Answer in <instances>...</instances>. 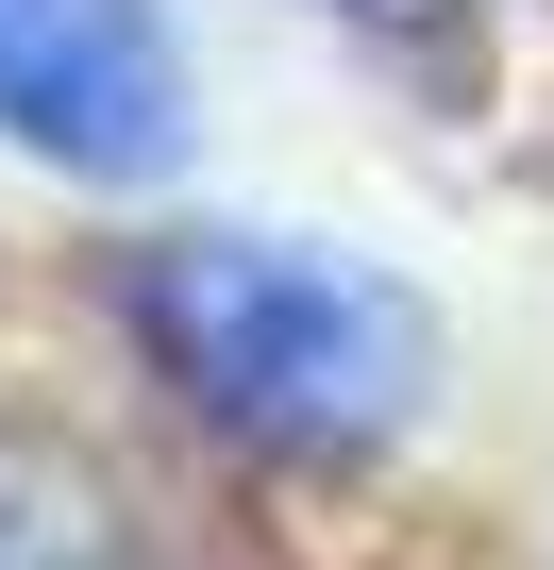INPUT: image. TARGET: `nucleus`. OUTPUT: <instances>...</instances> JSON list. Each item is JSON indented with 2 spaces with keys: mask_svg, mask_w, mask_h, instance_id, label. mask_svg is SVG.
<instances>
[{
  "mask_svg": "<svg viewBox=\"0 0 554 570\" xmlns=\"http://www.w3.org/2000/svg\"><path fill=\"white\" fill-rule=\"evenodd\" d=\"M135 336L185 370V403L218 436H269V453H370L437 336L387 268L320 252V235H168L135 252Z\"/></svg>",
  "mask_w": 554,
  "mask_h": 570,
  "instance_id": "1",
  "label": "nucleus"
},
{
  "mask_svg": "<svg viewBox=\"0 0 554 570\" xmlns=\"http://www.w3.org/2000/svg\"><path fill=\"white\" fill-rule=\"evenodd\" d=\"M0 135L85 168V185H135L185 151V51L152 0H0Z\"/></svg>",
  "mask_w": 554,
  "mask_h": 570,
  "instance_id": "2",
  "label": "nucleus"
},
{
  "mask_svg": "<svg viewBox=\"0 0 554 570\" xmlns=\"http://www.w3.org/2000/svg\"><path fill=\"white\" fill-rule=\"evenodd\" d=\"M0 570H118V503L85 453L0 436Z\"/></svg>",
  "mask_w": 554,
  "mask_h": 570,
  "instance_id": "3",
  "label": "nucleus"
},
{
  "mask_svg": "<svg viewBox=\"0 0 554 570\" xmlns=\"http://www.w3.org/2000/svg\"><path fill=\"white\" fill-rule=\"evenodd\" d=\"M353 18H454V0H353Z\"/></svg>",
  "mask_w": 554,
  "mask_h": 570,
  "instance_id": "4",
  "label": "nucleus"
}]
</instances>
